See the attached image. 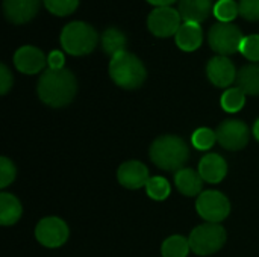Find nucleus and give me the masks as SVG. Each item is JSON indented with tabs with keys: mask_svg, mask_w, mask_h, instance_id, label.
<instances>
[{
	"mask_svg": "<svg viewBox=\"0 0 259 257\" xmlns=\"http://www.w3.org/2000/svg\"><path fill=\"white\" fill-rule=\"evenodd\" d=\"M38 97L42 103L50 108H64L73 101L77 92V80L76 76L67 70H46L36 86Z\"/></svg>",
	"mask_w": 259,
	"mask_h": 257,
	"instance_id": "f257e3e1",
	"label": "nucleus"
},
{
	"mask_svg": "<svg viewBox=\"0 0 259 257\" xmlns=\"http://www.w3.org/2000/svg\"><path fill=\"white\" fill-rule=\"evenodd\" d=\"M152 162L167 171H179L190 158L185 141L176 135H162L156 138L149 150Z\"/></svg>",
	"mask_w": 259,
	"mask_h": 257,
	"instance_id": "f03ea898",
	"label": "nucleus"
},
{
	"mask_svg": "<svg viewBox=\"0 0 259 257\" xmlns=\"http://www.w3.org/2000/svg\"><path fill=\"white\" fill-rule=\"evenodd\" d=\"M109 76L114 80V83L118 85L120 88L137 89L144 83L147 71L138 56L129 52H121L111 58Z\"/></svg>",
	"mask_w": 259,
	"mask_h": 257,
	"instance_id": "7ed1b4c3",
	"label": "nucleus"
},
{
	"mask_svg": "<svg viewBox=\"0 0 259 257\" xmlns=\"http://www.w3.org/2000/svg\"><path fill=\"white\" fill-rule=\"evenodd\" d=\"M61 45L62 48L73 56H85L90 55L97 42L99 35L93 26L83 21H71L64 26L61 32Z\"/></svg>",
	"mask_w": 259,
	"mask_h": 257,
	"instance_id": "20e7f679",
	"label": "nucleus"
},
{
	"mask_svg": "<svg viewBox=\"0 0 259 257\" xmlns=\"http://www.w3.org/2000/svg\"><path fill=\"white\" fill-rule=\"evenodd\" d=\"M190 247L197 256H211L223 248L226 242V230L215 223H205L190 233Z\"/></svg>",
	"mask_w": 259,
	"mask_h": 257,
	"instance_id": "39448f33",
	"label": "nucleus"
},
{
	"mask_svg": "<svg viewBox=\"0 0 259 257\" xmlns=\"http://www.w3.org/2000/svg\"><path fill=\"white\" fill-rule=\"evenodd\" d=\"M244 36L234 23H215L208 32L209 47L220 56H229L241 50Z\"/></svg>",
	"mask_w": 259,
	"mask_h": 257,
	"instance_id": "423d86ee",
	"label": "nucleus"
},
{
	"mask_svg": "<svg viewBox=\"0 0 259 257\" xmlns=\"http://www.w3.org/2000/svg\"><path fill=\"white\" fill-rule=\"evenodd\" d=\"M196 211L206 223L220 224L231 214V201L219 191H203L197 197Z\"/></svg>",
	"mask_w": 259,
	"mask_h": 257,
	"instance_id": "0eeeda50",
	"label": "nucleus"
},
{
	"mask_svg": "<svg viewBox=\"0 0 259 257\" xmlns=\"http://www.w3.org/2000/svg\"><path fill=\"white\" fill-rule=\"evenodd\" d=\"M181 26L182 17L179 11L171 6L155 8L147 17V27L158 38H168L176 35Z\"/></svg>",
	"mask_w": 259,
	"mask_h": 257,
	"instance_id": "6e6552de",
	"label": "nucleus"
},
{
	"mask_svg": "<svg viewBox=\"0 0 259 257\" xmlns=\"http://www.w3.org/2000/svg\"><path fill=\"white\" fill-rule=\"evenodd\" d=\"M36 241L47 248H58L68 239V226L58 217H46L35 227Z\"/></svg>",
	"mask_w": 259,
	"mask_h": 257,
	"instance_id": "1a4fd4ad",
	"label": "nucleus"
},
{
	"mask_svg": "<svg viewBox=\"0 0 259 257\" xmlns=\"http://www.w3.org/2000/svg\"><path fill=\"white\" fill-rule=\"evenodd\" d=\"M217 141L219 144L231 151L241 150L247 145L249 142V127L244 121L240 120H226L223 121L217 130Z\"/></svg>",
	"mask_w": 259,
	"mask_h": 257,
	"instance_id": "9d476101",
	"label": "nucleus"
},
{
	"mask_svg": "<svg viewBox=\"0 0 259 257\" xmlns=\"http://www.w3.org/2000/svg\"><path fill=\"white\" fill-rule=\"evenodd\" d=\"M237 70L234 62L228 56H214L206 65V76L212 85L219 88L231 86L237 80Z\"/></svg>",
	"mask_w": 259,
	"mask_h": 257,
	"instance_id": "9b49d317",
	"label": "nucleus"
},
{
	"mask_svg": "<svg viewBox=\"0 0 259 257\" xmlns=\"http://www.w3.org/2000/svg\"><path fill=\"white\" fill-rule=\"evenodd\" d=\"M41 0H3V14L9 23L24 24L33 20Z\"/></svg>",
	"mask_w": 259,
	"mask_h": 257,
	"instance_id": "f8f14e48",
	"label": "nucleus"
},
{
	"mask_svg": "<svg viewBox=\"0 0 259 257\" xmlns=\"http://www.w3.org/2000/svg\"><path fill=\"white\" fill-rule=\"evenodd\" d=\"M117 179L121 186L127 189H140L149 182V170L140 161H127L118 167Z\"/></svg>",
	"mask_w": 259,
	"mask_h": 257,
	"instance_id": "ddd939ff",
	"label": "nucleus"
},
{
	"mask_svg": "<svg viewBox=\"0 0 259 257\" xmlns=\"http://www.w3.org/2000/svg\"><path fill=\"white\" fill-rule=\"evenodd\" d=\"M46 55L33 47V45H23L14 55V65L18 71L24 74H36L46 67Z\"/></svg>",
	"mask_w": 259,
	"mask_h": 257,
	"instance_id": "4468645a",
	"label": "nucleus"
},
{
	"mask_svg": "<svg viewBox=\"0 0 259 257\" xmlns=\"http://www.w3.org/2000/svg\"><path fill=\"white\" fill-rule=\"evenodd\" d=\"M226 173H228V164L217 153H209L203 156L202 161L199 162V174L208 183L212 185L220 183L226 177Z\"/></svg>",
	"mask_w": 259,
	"mask_h": 257,
	"instance_id": "2eb2a0df",
	"label": "nucleus"
},
{
	"mask_svg": "<svg viewBox=\"0 0 259 257\" xmlns=\"http://www.w3.org/2000/svg\"><path fill=\"white\" fill-rule=\"evenodd\" d=\"M179 14L185 23L205 21L214 12L212 0H179Z\"/></svg>",
	"mask_w": 259,
	"mask_h": 257,
	"instance_id": "dca6fc26",
	"label": "nucleus"
},
{
	"mask_svg": "<svg viewBox=\"0 0 259 257\" xmlns=\"http://www.w3.org/2000/svg\"><path fill=\"white\" fill-rule=\"evenodd\" d=\"M176 44L184 52H194L203 42V30L197 23H182L178 33L175 35Z\"/></svg>",
	"mask_w": 259,
	"mask_h": 257,
	"instance_id": "f3484780",
	"label": "nucleus"
},
{
	"mask_svg": "<svg viewBox=\"0 0 259 257\" xmlns=\"http://www.w3.org/2000/svg\"><path fill=\"white\" fill-rule=\"evenodd\" d=\"M175 183L176 188L187 197H194L202 194L203 179L199 173L191 168H182L175 173Z\"/></svg>",
	"mask_w": 259,
	"mask_h": 257,
	"instance_id": "a211bd4d",
	"label": "nucleus"
},
{
	"mask_svg": "<svg viewBox=\"0 0 259 257\" xmlns=\"http://www.w3.org/2000/svg\"><path fill=\"white\" fill-rule=\"evenodd\" d=\"M23 214L21 203L12 194L2 192L0 194V224L2 226H12L15 224Z\"/></svg>",
	"mask_w": 259,
	"mask_h": 257,
	"instance_id": "6ab92c4d",
	"label": "nucleus"
},
{
	"mask_svg": "<svg viewBox=\"0 0 259 257\" xmlns=\"http://www.w3.org/2000/svg\"><path fill=\"white\" fill-rule=\"evenodd\" d=\"M100 44H102V48L103 52L114 58L115 55L121 53V52H126V45H127V38L126 35L117 29V27H108L102 36H100Z\"/></svg>",
	"mask_w": 259,
	"mask_h": 257,
	"instance_id": "aec40b11",
	"label": "nucleus"
},
{
	"mask_svg": "<svg viewBox=\"0 0 259 257\" xmlns=\"http://www.w3.org/2000/svg\"><path fill=\"white\" fill-rule=\"evenodd\" d=\"M237 86L249 95H259V64H249L238 70Z\"/></svg>",
	"mask_w": 259,
	"mask_h": 257,
	"instance_id": "412c9836",
	"label": "nucleus"
},
{
	"mask_svg": "<svg viewBox=\"0 0 259 257\" xmlns=\"http://www.w3.org/2000/svg\"><path fill=\"white\" fill-rule=\"evenodd\" d=\"M190 241L185 236L173 235L162 242L161 253L162 257H187L190 253Z\"/></svg>",
	"mask_w": 259,
	"mask_h": 257,
	"instance_id": "4be33fe9",
	"label": "nucleus"
},
{
	"mask_svg": "<svg viewBox=\"0 0 259 257\" xmlns=\"http://www.w3.org/2000/svg\"><path fill=\"white\" fill-rule=\"evenodd\" d=\"M222 108L229 112V114H235L238 111H241L246 105V94L243 89H240L238 86L235 88H229L223 92L222 95Z\"/></svg>",
	"mask_w": 259,
	"mask_h": 257,
	"instance_id": "5701e85b",
	"label": "nucleus"
},
{
	"mask_svg": "<svg viewBox=\"0 0 259 257\" xmlns=\"http://www.w3.org/2000/svg\"><path fill=\"white\" fill-rule=\"evenodd\" d=\"M146 192L152 200L156 201H162L165 200L170 192H171V186L168 183V180L165 177L156 176V177H150L147 185H146Z\"/></svg>",
	"mask_w": 259,
	"mask_h": 257,
	"instance_id": "b1692460",
	"label": "nucleus"
},
{
	"mask_svg": "<svg viewBox=\"0 0 259 257\" xmlns=\"http://www.w3.org/2000/svg\"><path fill=\"white\" fill-rule=\"evenodd\" d=\"M240 14V6L235 0H219L214 5V15L222 23H232Z\"/></svg>",
	"mask_w": 259,
	"mask_h": 257,
	"instance_id": "393cba45",
	"label": "nucleus"
},
{
	"mask_svg": "<svg viewBox=\"0 0 259 257\" xmlns=\"http://www.w3.org/2000/svg\"><path fill=\"white\" fill-rule=\"evenodd\" d=\"M191 142L197 150L206 151L209 148L214 147V144L217 142V133L208 127H200L197 129L193 136H191Z\"/></svg>",
	"mask_w": 259,
	"mask_h": 257,
	"instance_id": "a878e982",
	"label": "nucleus"
},
{
	"mask_svg": "<svg viewBox=\"0 0 259 257\" xmlns=\"http://www.w3.org/2000/svg\"><path fill=\"white\" fill-rule=\"evenodd\" d=\"M46 8L58 17H67L70 14H73L77 6H79V0H42Z\"/></svg>",
	"mask_w": 259,
	"mask_h": 257,
	"instance_id": "bb28decb",
	"label": "nucleus"
},
{
	"mask_svg": "<svg viewBox=\"0 0 259 257\" xmlns=\"http://www.w3.org/2000/svg\"><path fill=\"white\" fill-rule=\"evenodd\" d=\"M244 58L252 61L253 64L259 62V35H249L244 36V41L241 44V50Z\"/></svg>",
	"mask_w": 259,
	"mask_h": 257,
	"instance_id": "cd10ccee",
	"label": "nucleus"
},
{
	"mask_svg": "<svg viewBox=\"0 0 259 257\" xmlns=\"http://www.w3.org/2000/svg\"><path fill=\"white\" fill-rule=\"evenodd\" d=\"M15 165L8 158H0V188L9 186L15 179Z\"/></svg>",
	"mask_w": 259,
	"mask_h": 257,
	"instance_id": "c85d7f7f",
	"label": "nucleus"
},
{
	"mask_svg": "<svg viewBox=\"0 0 259 257\" xmlns=\"http://www.w3.org/2000/svg\"><path fill=\"white\" fill-rule=\"evenodd\" d=\"M240 15L247 21H259V0H240Z\"/></svg>",
	"mask_w": 259,
	"mask_h": 257,
	"instance_id": "c756f323",
	"label": "nucleus"
},
{
	"mask_svg": "<svg viewBox=\"0 0 259 257\" xmlns=\"http://www.w3.org/2000/svg\"><path fill=\"white\" fill-rule=\"evenodd\" d=\"M12 82H14V79H12L9 68L5 64H2L0 65V94L5 95L12 88Z\"/></svg>",
	"mask_w": 259,
	"mask_h": 257,
	"instance_id": "7c9ffc66",
	"label": "nucleus"
},
{
	"mask_svg": "<svg viewBox=\"0 0 259 257\" xmlns=\"http://www.w3.org/2000/svg\"><path fill=\"white\" fill-rule=\"evenodd\" d=\"M47 62H49V68H52V70H61V68H64V62H65L64 53L59 52V50H53L49 55Z\"/></svg>",
	"mask_w": 259,
	"mask_h": 257,
	"instance_id": "2f4dec72",
	"label": "nucleus"
},
{
	"mask_svg": "<svg viewBox=\"0 0 259 257\" xmlns=\"http://www.w3.org/2000/svg\"><path fill=\"white\" fill-rule=\"evenodd\" d=\"M150 5L156 6V8H162V6H170L171 3H175L176 0H147Z\"/></svg>",
	"mask_w": 259,
	"mask_h": 257,
	"instance_id": "473e14b6",
	"label": "nucleus"
},
{
	"mask_svg": "<svg viewBox=\"0 0 259 257\" xmlns=\"http://www.w3.org/2000/svg\"><path fill=\"white\" fill-rule=\"evenodd\" d=\"M253 135H255V138L259 141V118L256 120L255 126H253Z\"/></svg>",
	"mask_w": 259,
	"mask_h": 257,
	"instance_id": "72a5a7b5",
	"label": "nucleus"
}]
</instances>
